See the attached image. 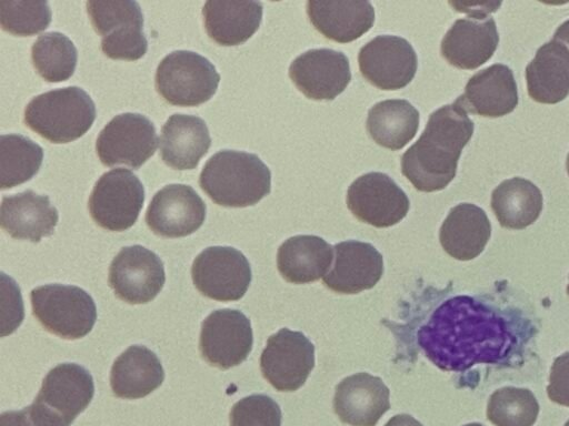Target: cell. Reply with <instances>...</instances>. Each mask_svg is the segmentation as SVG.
<instances>
[{"label": "cell", "instance_id": "41", "mask_svg": "<svg viewBox=\"0 0 569 426\" xmlns=\"http://www.w3.org/2000/svg\"><path fill=\"white\" fill-rule=\"evenodd\" d=\"M552 39L561 41L569 48V20L557 28Z\"/></svg>", "mask_w": 569, "mask_h": 426}, {"label": "cell", "instance_id": "32", "mask_svg": "<svg viewBox=\"0 0 569 426\" xmlns=\"http://www.w3.org/2000/svg\"><path fill=\"white\" fill-rule=\"evenodd\" d=\"M542 194L531 181L520 176L502 181L491 194V209L505 229L522 230L531 225L542 210Z\"/></svg>", "mask_w": 569, "mask_h": 426}, {"label": "cell", "instance_id": "14", "mask_svg": "<svg viewBox=\"0 0 569 426\" xmlns=\"http://www.w3.org/2000/svg\"><path fill=\"white\" fill-rule=\"evenodd\" d=\"M108 281L116 296L123 302L144 304L152 301L164 285L163 263L154 252L141 245L126 246L111 261Z\"/></svg>", "mask_w": 569, "mask_h": 426}, {"label": "cell", "instance_id": "17", "mask_svg": "<svg viewBox=\"0 0 569 426\" xmlns=\"http://www.w3.org/2000/svg\"><path fill=\"white\" fill-rule=\"evenodd\" d=\"M297 89L312 100H333L351 80L347 55L332 49H311L297 57L289 67Z\"/></svg>", "mask_w": 569, "mask_h": 426}, {"label": "cell", "instance_id": "5", "mask_svg": "<svg viewBox=\"0 0 569 426\" xmlns=\"http://www.w3.org/2000/svg\"><path fill=\"white\" fill-rule=\"evenodd\" d=\"M32 314L51 334L64 339L86 336L97 320L93 298L74 285L47 284L30 294Z\"/></svg>", "mask_w": 569, "mask_h": 426}, {"label": "cell", "instance_id": "2", "mask_svg": "<svg viewBox=\"0 0 569 426\" xmlns=\"http://www.w3.org/2000/svg\"><path fill=\"white\" fill-rule=\"evenodd\" d=\"M473 121L457 102L433 111L420 138L401 155L402 174L421 192L443 190L456 176Z\"/></svg>", "mask_w": 569, "mask_h": 426}, {"label": "cell", "instance_id": "8", "mask_svg": "<svg viewBox=\"0 0 569 426\" xmlns=\"http://www.w3.org/2000/svg\"><path fill=\"white\" fill-rule=\"evenodd\" d=\"M144 202V187L130 170L117 168L94 183L88 209L100 227L122 232L137 221Z\"/></svg>", "mask_w": 569, "mask_h": 426}, {"label": "cell", "instance_id": "11", "mask_svg": "<svg viewBox=\"0 0 569 426\" xmlns=\"http://www.w3.org/2000/svg\"><path fill=\"white\" fill-rule=\"evenodd\" d=\"M315 366V346L301 332L281 328L271 335L260 356L263 377L279 392H295Z\"/></svg>", "mask_w": 569, "mask_h": 426}, {"label": "cell", "instance_id": "18", "mask_svg": "<svg viewBox=\"0 0 569 426\" xmlns=\"http://www.w3.org/2000/svg\"><path fill=\"white\" fill-rule=\"evenodd\" d=\"M499 34L493 18L487 14L458 19L445 34L440 51L456 68L473 70L495 53Z\"/></svg>", "mask_w": 569, "mask_h": 426}, {"label": "cell", "instance_id": "43", "mask_svg": "<svg viewBox=\"0 0 569 426\" xmlns=\"http://www.w3.org/2000/svg\"><path fill=\"white\" fill-rule=\"evenodd\" d=\"M463 426H483L479 423H470V424H467V425H463Z\"/></svg>", "mask_w": 569, "mask_h": 426}, {"label": "cell", "instance_id": "40", "mask_svg": "<svg viewBox=\"0 0 569 426\" xmlns=\"http://www.w3.org/2000/svg\"><path fill=\"white\" fill-rule=\"evenodd\" d=\"M385 426H422V424L408 414H399L391 417Z\"/></svg>", "mask_w": 569, "mask_h": 426}, {"label": "cell", "instance_id": "33", "mask_svg": "<svg viewBox=\"0 0 569 426\" xmlns=\"http://www.w3.org/2000/svg\"><path fill=\"white\" fill-rule=\"evenodd\" d=\"M42 148L21 134L0 136V186L14 187L31 180L40 170Z\"/></svg>", "mask_w": 569, "mask_h": 426}, {"label": "cell", "instance_id": "7", "mask_svg": "<svg viewBox=\"0 0 569 426\" xmlns=\"http://www.w3.org/2000/svg\"><path fill=\"white\" fill-rule=\"evenodd\" d=\"M86 6L94 30L102 37L101 50L108 58L134 61L144 55L148 41L138 2L90 0Z\"/></svg>", "mask_w": 569, "mask_h": 426}, {"label": "cell", "instance_id": "23", "mask_svg": "<svg viewBox=\"0 0 569 426\" xmlns=\"http://www.w3.org/2000/svg\"><path fill=\"white\" fill-rule=\"evenodd\" d=\"M93 394L91 374L78 364L62 363L49 371L34 399L72 424L88 407Z\"/></svg>", "mask_w": 569, "mask_h": 426}, {"label": "cell", "instance_id": "9", "mask_svg": "<svg viewBox=\"0 0 569 426\" xmlns=\"http://www.w3.org/2000/svg\"><path fill=\"white\" fill-rule=\"evenodd\" d=\"M191 277L206 297L230 302L240 300L251 282L247 257L231 246H210L193 260Z\"/></svg>", "mask_w": 569, "mask_h": 426}, {"label": "cell", "instance_id": "39", "mask_svg": "<svg viewBox=\"0 0 569 426\" xmlns=\"http://www.w3.org/2000/svg\"><path fill=\"white\" fill-rule=\"evenodd\" d=\"M547 394L552 402L569 407V352L553 361Z\"/></svg>", "mask_w": 569, "mask_h": 426}, {"label": "cell", "instance_id": "22", "mask_svg": "<svg viewBox=\"0 0 569 426\" xmlns=\"http://www.w3.org/2000/svg\"><path fill=\"white\" fill-rule=\"evenodd\" d=\"M58 220V210L47 195L27 190L2 197L0 224L13 239L38 243L53 234Z\"/></svg>", "mask_w": 569, "mask_h": 426}, {"label": "cell", "instance_id": "1", "mask_svg": "<svg viewBox=\"0 0 569 426\" xmlns=\"http://www.w3.org/2000/svg\"><path fill=\"white\" fill-rule=\"evenodd\" d=\"M522 333L516 323L466 295L445 301L418 332V343L439 368L465 372L476 364H503Z\"/></svg>", "mask_w": 569, "mask_h": 426}, {"label": "cell", "instance_id": "24", "mask_svg": "<svg viewBox=\"0 0 569 426\" xmlns=\"http://www.w3.org/2000/svg\"><path fill=\"white\" fill-rule=\"evenodd\" d=\"M307 13L312 26L327 39L348 43L371 29L375 9L368 1L307 2Z\"/></svg>", "mask_w": 569, "mask_h": 426}, {"label": "cell", "instance_id": "29", "mask_svg": "<svg viewBox=\"0 0 569 426\" xmlns=\"http://www.w3.org/2000/svg\"><path fill=\"white\" fill-rule=\"evenodd\" d=\"M164 379L158 356L148 347L132 345L113 362L110 372L112 393L120 398H142L157 389Z\"/></svg>", "mask_w": 569, "mask_h": 426}, {"label": "cell", "instance_id": "12", "mask_svg": "<svg viewBox=\"0 0 569 426\" xmlns=\"http://www.w3.org/2000/svg\"><path fill=\"white\" fill-rule=\"evenodd\" d=\"M253 344L249 318L238 310L210 313L201 324L199 349L211 366L229 369L247 359Z\"/></svg>", "mask_w": 569, "mask_h": 426}, {"label": "cell", "instance_id": "15", "mask_svg": "<svg viewBox=\"0 0 569 426\" xmlns=\"http://www.w3.org/2000/svg\"><path fill=\"white\" fill-rule=\"evenodd\" d=\"M358 64L369 83L391 91L411 82L417 72L418 59L409 41L398 36L381 34L360 49Z\"/></svg>", "mask_w": 569, "mask_h": 426}, {"label": "cell", "instance_id": "3", "mask_svg": "<svg viewBox=\"0 0 569 426\" xmlns=\"http://www.w3.org/2000/svg\"><path fill=\"white\" fill-rule=\"evenodd\" d=\"M199 185L218 205L246 207L270 193L271 173L253 153L221 150L203 165Z\"/></svg>", "mask_w": 569, "mask_h": 426}, {"label": "cell", "instance_id": "6", "mask_svg": "<svg viewBox=\"0 0 569 426\" xmlns=\"http://www.w3.org/2000/svg\"><path fill=\"white\" fill-rule=\"evenodd\" d=\"M220 82L216 67L204 57L189 50L167 54L158 64L157 92L170 104L196 106L210 100Z\"/></svg>", "mask_w": 569, "mask_h": 426}, {"label": "cell", "instance_id": "19", "mask_svg": "<svg viewBox=\"0 0 569 426\" xmlns=\"http://www.w3.org/2000/svg\"><path fill=\"white\" fill-rule=\"evenodd\" d=\"M335 262L322 283L340 294H357L372 288L383 273V258L370 243L356 240L335 245Z\"/></svg>", "mask_w": 569, "mask_h": 426}, {"label": "cell", "instance_id": "25", "mask_svg": "<svg viewBox=\"0 0 569 426\" xmlns=\"http://www.w3.org/2000/svg\"><path fill=\"white\" fill-rule=\"evenodd\" d=\"M211 138L206 122L196 115L172 114L160 138L162 161L176 170H192L207 154Z\"/></svg>", "mask_w": 569, "mask_h": 426}, {"label": "cell", "instance_id": "20", "mask_svg": "<svg viewBox=\"0 0 569 426\" xmlns=\"http://www.w3.org/2000/svg\"><path fill=\"white\" fill-rule=\"evenodd\" d=\"M389 408V388L380 377L357 373L343 378L336 387L333 409L342 423L376 426Z\"/></svg>", "mask_w": 569, "mask_h": 426}, {"label": "cell", "instance_id": "27", "mask_svg": "<svg viewBox=\"0 0 569 426\" xmlns=\"http://www.w3.org/2000/svg\"><path fill=\"white\" fill-rule=\"evenodd\" d=\"M491 235V224L486 212L471 203L453 206L445 219L439 240L451 257L469 261L477 257Z\"/></svg>", "mask_w": 569, "mask_h": 426}, {"label": "cell", "instance_id": "21", "mask_svg": "<svg viewBox=\"0 0 569 426\" xmlns=\"http://www.w3.org/2000/svg\"><path fill=\"white\" fill-rule=\"evenodd\" d=\"M466 112L487 118L503 116L518 105V89L512 70L495 63L478 71L456 99Z\"/></svg>", "mask_w": 569, "mask_h": 426}, {"label": "cell", "instance_id": "37", "mask_svg": "<svg viewBox=\"0 0 569 426\" xmlns=\"http://www.w3.org/2000/svg\"><path fill=\"white\" fill-rule=\"evenodd\" d=\"M229 419L230 426H281V409L271 397L254 394L238 400Z\"/></svg>", "mask_w": 569, "mask_h": 426}, {"label": "cell", "instance_id": "45", "mask_svg": "<svg viewBox=\"0 0 569 426\" xmlns=\"http://www.w3.org/2000/svg\"><path fill=\"white\" fill-rule=\"evenodd\" d=\"M565 426H569V420L565 424Z\"/></svg>", "mask_w": 569, "mask_h": 426}, {"label": "cell", "instance_id": "30", "mask_svg": "<svg viewBox=\"0 0 569 426\" xmlns=\"http://www.w3.org/2000/svg\"><path fill=\"white\" fill-rule=\"evenodd\" d=\"M333 247L316 235H296L277 252V267L289 283L306 284L325 276L332 263Z\"/></svg>", "mask_w": 569, "mask_h": 426}, {"label": "cell", "instance_id": "34", "mask_svg": "<svg viewBox=\"0 0 569 426\" xmlns=\"http://www.w3.org/2000/svg\"><path fill=\"white\" fill-rule=\"evenodd\" d=\"M31 60L39 75L48 82H62L74 72L78 51L74 43L63 33H42L31 47Z\"/></svg>", "mask_w": 569, "mask_h": 426}, {"label": "cell", "instance_id": "36", "mask_svg": "<svg viewBox=\"0 0 569 426\" xmlns=\"http://www.w3.org/2000/svg\"><path fill=\"white\" fill-rule=\"evenodd\" d=\"M52 12L47 1H0V23L4 31L28 37L46 30Z\"/></svg>", "mask_w": 569, "mask_h": 426}, {"label": "cell", "instance_id": "10", "mask_svg": "<svg viewBox=\"0 0 569 426\" xmlns=\"http://www.w3.org/2000/svg\"><path fill=\"white\" fill-rule=\"evenodd\" d=\"M158 136L153 123L140 113H121L100 131L96 152L102 164L139 169L154 154Z\"/></svg>", "mask_w": 569, "mask_h": 426}, {"label": "cell", "instance_id": "16", "mask_svg": "<svg viewBox=\"0 0 569 426\" xmlns=\"http://www.w3.org/2000/svg\"><path fill=\"white\" fill-rule=\"evenodd\" d=\"M206 211L203 200L190 185L169 184L153 195L146 223L159 236L183 237L203 224Z\"/></svg>", "mask_w": 569, "mask_h": 426}, {"label": "cell", "instance_id": "35", "mask_svg": "<svg viewBox=\"0 0 569 426\" xmlns=\"http://www.w3.org/2000/svg\"><path fill=\"white\" fill-rule=\"evenodd\" d=\"M539 404L527 388L507 386L495 390L487 405V418L496 426H532Z\"/></svg>", "mask_w": 569, "mask_h": 426}, {"label": "cell", "instance_id": "4", "mask_svg": "<svg viewBox=\"0 0 569 426\" xmlns=\"http://www.w3.org/2000/svg\"><path fill=\"white\" fill-rule=\"evenodd\" d=\"M94 120V102L79 87L41 93L27 104L23 114L24 124L52 143H68L81 138Z\"/></svg>", "mask_w": 569, "mask_h": 426}, {"label": "cell", "instance_id": "42", "mask_svg": "<svg viewBox=\"0 0 569 426\" xmlns=\"http://www.w3.org/2000/svg\"><path fill=\"white\" fill-rule=\"evenodd\" d=\"M566 168H567V172L569 174V153L567 155Z\"/></svg>", "mask_w": 569, "mask_h": 426}, {"label": "cell", "instance_id": "26", "mask_svg": "<svg viewBox=\"0 0 569 426\" xmlns=\"http://www.w3.org/2000/svg\"><path fill=\"white\" fill-rule=\"evenodd\" d=\"M529 97L556 104L569 94V48L556 39L542 44L526 68Z\"/></svg>", "mask_w": 569, "mask_h": 426}, {"label": "cell", "instance_id": "28", "mask_svg": "<svg viewBox=\"0 0 569 426\" xmlns=\"http://www.w3.org/2000/svg\"><path fill=\"white\" fill-rule=\"evenodd\" d=\"M206 31L221 45H238L250 39L262 20L259 1L209 0L202 7Z\"/></svg>", "mask_w": 569, "mask_h": 426}, {"label": "cell", "instance_id": "13", "mask_svg": "<svg viewBox=\"0 0 569 426\" xmlns=\"http://www.w3.org/2000/svg\"><path fill=\"white\" fill-rule=\"evenodd\" d=\"M349 211L375 227H389L408 213L410 202L402 189L387 174L369 172L357 178L347 190Z\"/></svg>", "mask_w": 569, "mask_h": 426}, {"label": "cell", "instance_id": "38", "mask_svg": "<svg viewBox=\"0 0 569 426\" xmlns=\"http://www.w3.org/2000/svg\"><path fill=\"white\" fill-rule=\"evenodd\" d=\"M63 417L38 400L20 410L0 415V426H70Z\"/></svg>", "mask_w": 569, "mask_h": 426}, {"label": "cell", "instance_id": "31", "mask_svg": "<svg viewBox=\"0 0 569 426\" xmlns=\"http://www.w3.org/2000/svg\"><path fill=\"white\" fill-rule=\"evenodd\" d=\"M419 121V111L409 101L389 99L369 110L366 128L377 144L397 151L413 139Z\"/></svg>", "mask_w": 569, "mask_h": 426}, {"label": "cell", "instance_id": "44", "mask_svg": "<svg viewBox=\"0 0 569 426\" xmlns=\"http://www.w3.org/2000/svg\"><path fill=\"white\" fill-rule=\"evenodd\" d=\"M567 293H568V295H569V284H568V286H567Z\"/></svg>", "mask_w": 569, "mask_h": 426}]
</instances>
